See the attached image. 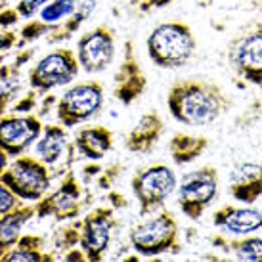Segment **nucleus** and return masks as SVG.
<instances>
[{
  "label": "nucleus",
  "instance_id": "nucleus-1",
  "mask_svg": "<svg viewBox=\"0 0 262 262\" xmlns=\"http://www.w3.org/2000/svg\"><path fill=\"white\" fill-rule=\"evenodd\" d=\"M167 107L174 121L199 128L224 117L233 107V100L219 82L205 77H188L170 84Z\"/></svg>",
  "mask_w": 262,
  "mask_h": 262
},
{
  "label": "nucleus",
  "instance_id": "nucleus-2",
  "mask_svg": "<svg viewBox=\"0 0 262 262\" xmlns=\"http://www.w3.org/2000/svg\"><path fill=\"white\" fill-rule=\"evenodd\" d=\"M147 58L161 69H180L195 56L197 38L188 23L180 19L155 25L146 38Z\"/></svg>",
  "mask_w": 262,
  "mask_h": 262
},
{
  "label": "nucleus",
  "instance_id": "nucleus-3",
  "mask_svg": "<svg viewBox=\"0 0 262 262\" xmlns=\"http://www.w3.org/2000/svg\"><path fill=\"white\" fill-rule=\"evenodd\" d=\"M134 253L140 256H159L180 253V228L170 211H157L146 216L128 233Z\"/></svg>",
  "mask_w": 262,
  "mask_h": 262
},
{
  "label": "nucleus",
  "instance_id": "nucleus-4",
  "mask_svg": "<svg viewBox=\"0 0 262 262\" xmlns=\"http://www.w3.org/2000/svg\"><path fill=\"white\" fill-rule=\"evenodd\" d=\"M219 195L220 172L211 165L186 172L176 188V203L184 216L191 222L203 219L207 209L219 199Z\"/></svg>",
  "mask_w": 262,
  "mask_h": 262
},
{
  "label": "nucleus",
  "instance_id": "nucleus-5",
  "mask_svg": "<svg viewBox=\"0 0 262 262\" xmlns=\"http://www.w3.org/2000/svg\"><path fill=\"white\" fill-rule=\"evenodd\" d=\"M130 188L138 201L140 216L146 219L163 209L167 199L178 188V178L174 168L157 163L136 170L130 180Z\"/></svg>",
  "mask_w": 262,
  "mask_h": 262
},
{
  "label": "nucleus",
  "instance_id": "nucleus-6",
  "mask_svg": "<svg viewBox=\"0 0 262 262\" xmlns=\"http://www.w3.org/2000/svg\"><path fill=\"white\" fill-rule=\"evenodd\" d=\"M0 182L19 197L21 203L35 205L42 199L52 186L50 168L33 155L15 157L0 176Z\"/></svg>",
  "mask_w": 262,
  "mask_h": 262
},
{
  "label": "nucleus",
  "instance_id": "nucleus-7",
  "mask_svg": "<svg viewBox=\"0 0 262 262\" xmlns=\"http://www.w3.org/2000/svg\"><path fill=\"white\" fill-rule=\"evenodd\" d=\"M228 63L239 79L262 88V21H253L230 40Z\"/></svg>",
  "mask_w": 262,
  "mask_h": 262
},
{
  "label": "nucleus",
  "instance_id": "nucleus-8",
  "mask_svg": "<svg viewBox=\"0 0 262 262\" xmlns=\"http://www.w3.org/2000/svg\"><path fill=\"white\" fill-rule=\"evenodd\" d=\"M103 84L100 80H82L71 88H67L63 96L58 100L56 113L58 123L63 124L67 130L77 124L88 123L94 119L103 107Z\"/></svg>",
  "mask_w": 262,
  "mask_h": 262
},
{
  "label": "nucleus",
  "instance_id": "nucleus-9",
  "mask_svg": "<svg viewBox=\"0 0 262 262\" xmlns=\"http://www.w3.org/2000/svg\"><path fill=\"white\" fill-rule=\"evenodd\" d=\"M80 66L71 48H56L38 59L29 71V84L38 94L69 86L79 77Z\"/></svg>",
  "mask_w": 262,
  "mask_h": 262
},
{
  "label": "nucleus",
  "instance_id": "nucleus-10",
  "mask_svg": "<svg viewBox=\"0 0 262 262\" xmlns=\"http://www.w3.org/2000/svg\"><path fill=\"white\" fill-rule=\"evenodd\" d=\"M115 226L117 219L111 207H98L79 220V247L88 262H103Z\"/></svg>",
  "mask_w": 262,
  "mask_h": 262
},
{
  "label": "nucleus",
  "instance_id": "nucleus-11",
  "mask_svg": "<svg viewBox=\"0 0 262 262\" xmlns=\"http://www.w3.org/2000/svg\"><path fill=\"white\" fill-rule=\"evenodd\" d=\"M80 69L88 75L103 73L115 58V33L107 25L84 31L75 48Z\"/></svg>",
  "mask_w": 262,
  "mask_h": 262
},
{
  "label": "nucleus",
  "instance_id": "nucleus-12",
  "mask_svg": "<svg viewBox=\"0 0 262 262\" xmlns=\"http://www.w3.org/2000/svg\"><path fill=\"white\" fill-rule=\"evenodd\" d=\"M44 130L37 115H6L0 117V149L10 157L25 155Z\"/></svg>",
  "mask_w": 262,
  "mask_h": 262
},
{
  "label": "nucleus",
  "instance_id": "nucleus-13",
  "mask_svg": "<svg viewBox=\"0 0 262 262\" xmlns=\"http://www.w3.org/2000/svg\"><path fill=\"white\" fill-rule=\"evenodd\" d=\"M80 207H82V188L75 172L69 168L63 180L59 182L58 189H54L50 195H44L38 203H35V211L40 219L52 216L61 222V220L75 219L79 214Z\"/></svg>",
  "mask_w": 262,
  "mask_h": 262
},
{
  "label": "nucleus",
  "instance_id": "nucleus-14",
  "mask_svg": "<svg viewBox=\"0 0 262 262\" xmlns=\"http://www.w3.org/2000/svg\"><path fill=\"white\" fill-rule=\"evenodd\" d=\"M147 88V79L144 69L140 66L138 56H136V46L134 40L124 42L123 59L117 67L115 77H113V96L117 102L123 105H132L140 100Z\"/></svg>",
  "mask_w": 262,
  "mask_h": 262
},
{
  "label": "nucleus",
  "instance_id": "nucleus-15",
  "mask_svg": "<svg viewBox=\"0 0 262 262\" xmlns=\"http://www.w3.org/2000/svg\"><path fill=\"white\" fill-rule=\"evenodd\" d=\"M212 226L232 237L255 235L262 230V209L253 205H224L212 212Z\"/></svg>",
  "mask_w": 262,
  "mask_h": 262
},
{
  "label": "nucleus",
  "instance_id": "nucleus-16",
  "mask_svg": "<svg viewBox=\"0 0 262 262\" xmlns=\"http://www.w3.org/2000/svg\"><path fill=\"white\" fill-rule=\"evenodd\" d=\"M75 146L69 144L67 128L59 123L44 124V130L40 138L31 147V155L37 157L40 163H44L48 168H54L61 165L63 161H71V153Z\"/></svg>",
  "mask_w": 262,
  "mask_h": 262
},
{
  "label": "nucleus",
  "instance_id": "nucleus-17",
  "mask_svg": "<svg viewBox=\"0 0 262 262\" xmlns=\"http://www.w3.org/2000/svg\"><path fill=\"white\" fill-rule=\"evenodd\" d=\"M228 191L241 205H255L262 197V163H235L228 176Z\"/></svg>",
  "mask_w": 262,
  "mask_h": 262
},
{
  "label": "nucleus",
  "instance_id": "nucleus-18",
  "mask_svg": "<svg viewBox=\"0 0 262 262\" xmlns=\"http://www.w3.org/2000/svg\"><path fill=\"white\" fill-rule=\"evenodd\" d=\"M165 134V121L159 115V111H146L134 124V128L128 132L124 147L126 151L136 155H147L159 144L161 136Z\"/></svg>",
  "mask_w": 262,
  "mask_h": 262
},
{
  "label": "nucleus",
  "instance_id": "nucleus-19",
  "mask_svg": "<svg viewBox=\"0 0 262 262\" xmlns=\"http://www.w3.org/2000/svg\"><path fill=\"white\" fill-rule=\"evenodd\" d=\"M73 146L82 157L100 161L113 149V132L103 124H88L75 134Z\"/></svg>",
  "mask_w": 262,
  "mask_h": 262
},
{
  "label": "nucleus",
  "instance_id": "nucleus-20",
  "mask_svg": "<svg viewBox=\"0 0 262 262\" xmlns=\"http://www.w3.org/2000/svg\"><path fill=\"white\" fill-rule=\"evenodd\" d=\"M211 147L209 136L203 134H186V132H176L168 142V151L174 161V165L184 167L203 157L205 151Z\"/></svg>",
  "mask_w": 262,
  "mask_h": 262
},
{
  "label": "nucleus",
  "instance_id": "nucleus-21",
  "mask_svg": "<svg viewBox=\"0 0 262 262\" xmlns=\"http://www.w3.org/2000/svg\"><path fill=\"white\" fill-rule=\"evenodd\" d=\"M33 216H37L35 205L21 203L0 219V256L17 245V241L21 239V230Z\"/></svg>",
  "mask_w": 262,
  "mask_h": 262
},
{
  "label": "nucleus",
  "instance_id": "nucleus-22",
  "mask_svg": "<svg viewBox=\"0 0 262 262\" xmlns=\"http://www.w3.org/2000/svg\"><path fill=\"white\" fill-rule=\"evenodd\" d=\"M212 245L230 255L239 262H262V237L243 235V237H224L212 235L209 237Z\"/></svg>",
  "mask_w": 262,
  "mask_h": 262
},
{
  "label": "nucleus",
  "instance_id": "nucleus-23",
  "mask_svg": "<svg viewBox=\"0 0 262 262\" xmlns=\"http://www.w3.org/2000/svg\"><path fill=\"white\" fill-rule=\"evenodd\" d=\"M96 8H98V0H77V8H75V12L69 17H67L66 21L59 25L58 29H54L48 35V42L50 44H59V42H66L69 38L73 37L75 33L84 25V21L90 19V15L96 12Z\"/></svg>",
  "mask_w": 262,
  "mask_h": 262
},
{
  "label": "nucleus",
  "instance_id": "nucleus-24",
  "mask_svg": "<svg viewBox=\"0 0 262 262\" xmlns=\"http://www.w3.org/2000/svg\"><path fill=\"white\" fill-rule=\"evenodd\" d=\"M75 8H77V0H52L50 4H46L40 10V14L35 19L38 23H42L44 27L52 33L73 14Z\"/></svg>",
  "mask_w": 262,
  "mask_h": 262
},
{
  "label": "nucleus",
  "instance_id": "nucleus-25",
  "mask_svg": "<svg viewBox=\"0 0 262 262\" xmlns=\"http://www.w3.org/2000/svg\"><path fill=\"white\" fill-rule=\"evenodd\" d=\"M0 262H56L52 253H42L40 247H27V245H15L8 253L0 256Z\"/></svg>",
  "mask_w": 262,
  "mask_h": 262
},
{
  "label": "nucleus",
  "instance_id": "nucleus-26",
  "mask_svg": "<svg viewBox=\"0 0 262 262\" xmlns=\"http://www.w3.org/2000/svg\"><path fill=\"white\" fill-rule=\"evenodd\" d=\"M205 8H219V10H249L256 12L262 8V0H205Z\"/></svg>",
  "mask_w": 262,
  "mask_h": 262
},
{
  "label": "nucleus",
  "instance_id": "nucleus-27",
  "mask_svg": "<svg viewBox=\"0 0 262 262\" xmlns=\"http://www.w3.org/2000/svg\"><path fill=\"white\" fill-rule=\"evenodd\" d=\"M260 121H262V100H255L247 110L235 119V126L237 128H251V126H255Z\"/></svg>",
  "mask_w": 262,
  "mask_h": 262
},
{
  "label": "nucleus",
  "instance_id": "nucleus-28",
  "mask_svg": "<svg viewBox=\"0 0 262 262\" xmlns=\"http://www.w3.org/2000/svg\"><path fill=\"white\" fill-rule=\"evenodd\" d=\"M52 0H19L17 4H15V12L19 14L21 19H33V17H37L40 14V10H42L46 4H50Z\"/></svg>",
  "mask_w": 262,
  "mask_h": 262
},
{
  "label": "nucleus",
  "instance_id": "nucleus-29",
  "mask_svg": "<svg viewBox=\"0 0 262 262\" xmlns=\"http://www.w3.org/2000/svg\"><path fill=\"white\" fill-rule=\"evenodd\" d=\"M19 205H21L19 197L15 195L6 184L0 182V219H2L4 214H8V212H12L14 209H17Z\"/></svg>",
  "mask_w": 262,
  "mask_h": 262
},
{
  "label": "nucleus",
  "instance_id": "nucleus-30",
  "mask_svg": "<svg viewBox=\"0 0 262 262\" xmlns=\"http://www.w3.org/2000/svg\"><path fill=\"white\" fill-rule=\"evenodd\" d=\"M174 0H128L130 4L138 14H149L153 10H161V8L170 6Z\"/></svg>",
  "mask_w": 262,
  "mask_h": 262
},
{
  "label": "nucleus",
  "instance_id": "nucleus-31",
  "mask_svg": "<svg viewBox=\"0 0 262 262\" xmlns=\"http://www.w3.org/2000/svg\"><path fill=\"white\" fill-rule=\"evenodd\" d=\"M15 42H19V35L12 29H0V54L8 52Z\"/></svg>",
  "mask_w": 262,
  "mask_h": 262
},
{
  "label": "nucleus",
  "instance_id": "nucleus-32",
  "mask_svg": "<svg viewBox=\"0 0 262 262\" xmlns=\"http://www.w3.org/2000/svg\"><path fill=\"white\" fill-rule=\"evenodd\" d=\"M19 19H21V17L15 12V8L14 10H10V8H8V10H0V27H2V29H12Z\"/></svg>",
  "mask_w": 262,
  "mask_h": 262
},
{
  "label": "nucleus",
  "instance_id": "nucleus-33",
  "mask_svg": "<svg viewBox=\"0 0 262 262\" xmlns=\"http://www.w3.org/2000/svg\"><path fill=\"white\" fill-rule=\"evenodd\" d=\"M59 262H88V258H86V255L82 253L80 247H71V249H67L66 255L61 256Z\"/></svg>",
  "mask_w": 262,
  "mask_h": 262
},
{
  "label": "nucleus",
  "instance_id": "nucleus-34",
  "mask_svg": "<svg viewBox=\"0 0 262 262\" xmlns=\"http://www.w3.org/2000/svg\"><path fill=\"white\" fill-rule=\"evenodd\" d=\"M205 258H207V262H239L235 260V258H226V256H219L214 255V253H205Z\"/></svg>",
  "mask_w": 262,
  "mask_h": 262
},
{
  "label": "nucleus",
  "instance_id": "nucleus-35",
  "mask_svg": "<svg viewBox=\"0 0 262 262\" xmlns=\"http://www.w3.org/2000/svg\"><path fill=\"white\" fill-rule=\"evenodd\" d=\"M8 165H10V155H8L6 151H2V149H0V176H2L4 170H6Z\"/></svg>",
  "mask_w": 262,
  "mask_h": 262
},
{
  "label": "nucleus",
  "instance_id": "nucleus-36",
  "mask_svg": "<svg viewBox=\"0 0 262 262\" xmlns=\"http://www.w3.org/2000/svg\"><path fill=\"white\" fill-rule=\"evenodd\" d=\"M121 262H140V255H130V256H126V258H123Z\"/></svg>",
  "mask_w": 262,
  "mask_h": 262
},
{
  "label": "nucleus",
  "instance_id": "nucleus-37",
  "mask_svg": "<svg viewBox=\"0 0 262 262\" xmlns=\"http://www.w3.org/2000/svg\"><path fill=\"white\" fill-rule=\"evenodd\" d=\"M4 6H6V2H4V0H0V10H4Z\"/></svg>",
  "mask_w": 262,
  "mask_h": 262
}]
</instances>
